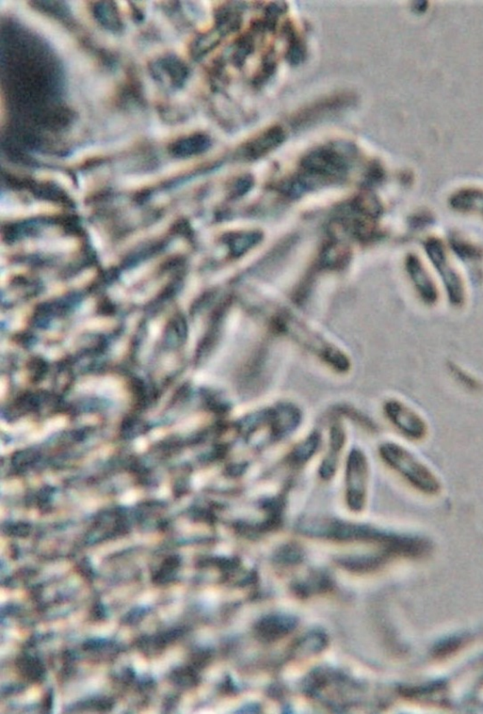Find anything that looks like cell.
<instances>
[{
  "instance_id": "5",
  "label": "cell",
  "mask_w": 483,
  "mask_h": 714,
  "mask_svg": "<svg viewBox=\"0 0 483 714\" xmlns=\"http://www.w3.org/2000/svg\"><path fill=\"white\" fill-rule=\"evenodd\" d=\"M349 258V251L339 244H330L322 254L323 264L330 268L344 267Z\"/></svg>"
},
{
  "instance_id": "4",
  "label": "cell",
  "mask_w": 483,
  "mask_h": 714,
  "mask_svg": "<svg viewBox=\"0 0 483 714\" xmlns=\"http://www.w3.org/2000/svg\"><path fill=\"white\" fill-rule=\"evenodd\" d=\"M344 430L339 426H335L332 428V432H330V454L327 453L324 462H323L321 469H320V473H321L323 478H330L334 475L340 451H341L343 445H344Z\"/></svg>"
},
{
  "instance_id": "6",
  "label": "cell",
  "mask_w": 483,
  "mask_h": 714,
  "mask_svg": "<svg viewBox=\"0 0 483 714\" xmlns=\"http://www.w3.org/2000/svg\"><path fill=\"white\" fill-rule=\"evenodd\" d=\"M262 239L261 234L256 232L245 233L243 235H237L234 237L232 243V250L235 256H239L257 244Z\"/></svg>"
},
{
  "instance_id": "7",
  "label": "cell",
  "mask_w": 483,
  "mask_h": 714,
  "mask_svg": "<svg viewBox=\"0 0 483 714\" xmlns=\"http://www.w3.org/2000/svg\"><path fill=\"white\" fill-rule=\"evenodd\" d=\"M282 621H279L277 619H274L273 621H267L264 623L261 631L262 635L265 636V638H270V636L275 637V636L280 635V634L284 633V631L288 630V626L282 623Z\"/></svg>"
},
{
  "instance_id": "8",
  "label": "cell",
  "mask_w": 483,
  "mask_h": 714,
  "mask_svg": "<svg viewBox=\"0 0 483 714\" xmlns=\"http://www.w3.org/2000/svg\"><path fill=\"white\" fill-rule=\"evenodd\" d=\"M317 440L315 439L314 436L310 437L309 439L305 441L299 445V448L295 450V456L297 460H306L307 457H310V455L314 452L315 447H317Z\"/></svg>"
},
{
  "instance_id": "1",
  "label": "cell",
  "mask_w": 483,
  "mask_h": 714,
  "mask_svg": "<svg viewBox=\"0 0 483 714\" xmlns=\"http://www.w3.org/2000/svg\"><path fill=\"white\" fill-rule=\"evenodd\" d=\"M380 454L382 460L417 492L428 497L442 492V482L437 473L406 447L384 443L380 445Z\"/></svg>"
},
{
  "instance_id": "2",
  "label": "cell",
  "mask_w": 483,
  "mask_h": 714,
  "mask_svg": "<svg viewBox=\"0 0 483 714\" xmlns=\"http://www.w3.org/2000/svg\"><path fill=\"white\" fill-rule=\"evenodd\" d=\"M384 412L397 432L410 442H423L429 435V424L421 413L401 400L388 399Z\"/></svg>"
},
{
  "instance_id": "3",
  "label": "cell",
  "mask_w": 483,
  "mask_h": 714,
  "mask_svg": "<svg viewBox=\"0 0 483 714\" xmlns=\"http://www.w3.org/2000/svg\"><path fill=\"white\" fill-rule=\"evenodd\" d=\"M369 482V465L362 451L350 452L345 470V495L347 502L353 510H362L367 500Z\"/></svg>"
}]
</instances>
